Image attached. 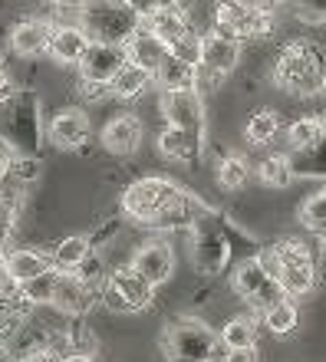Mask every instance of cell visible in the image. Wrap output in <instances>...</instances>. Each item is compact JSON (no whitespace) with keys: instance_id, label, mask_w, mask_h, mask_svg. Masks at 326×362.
<instances>
[{"instance_id":"18","label":"cell","mask_w":326,"mask_h":362,"mask_svg":"<svg viewBox=\"0 0 326 362\" xmlns=\"http://www.w3.org/2000/svg\"><path fill=\"white\" fill-rule=\"evenodd\" d=\"M50 37H53V23L47 20H20L17 27L10 30V47L17 57H40L50 49Z\"/></svg>"},{"instance_id":"29","label":"cell","mask_w":326,"mask_h":362,"mask_svg":"<svg viewBox=\"0 0 326 362\" xmlns=\"http://www.w3.org/2000/svg\"><path fill=\"white\" fill-rule=\"evenodd\" d=\"M300 224H303L313 238L326 240V188L313 191V194L303 201V208H300Z\"/></svg>"},{"instance_id":"14","label":"cell","mask_w":326,"mask_h":362,"mask_svg":"<svg viewBox=\"0 0 326 362\" xmlns=\"http://www.w3.org/2000/svg\"><path fill=\"white\" fill-rule=\"evenodd\" d=\"M89 135H93V125L83 109H59L50 119V142L57 148H83Z\"/></svg>"},{"instance_id":"22","label":"cell","mask_w":326,"mask_h":362,"mask_svg":"<svg viewBox=\"0 0 326 362\" xmlns=\"http://www.w3.org/2000/svg\"><path fill=\"white\" fill-rule=\"evenodd\" d=\"M228 254H231V247L221 234H214V230H208V228H198V238H194V264H198L202 274H218V270L228 264Z\"/></svg>"},{"instance_id":"15","label":"cell","mask_w":326,"mask_h":362,"mask_svg":"<svg viewBox=\"0 0 326 362\" xmlns=\"http://www.w3.org/2000/svg\"><path fill=\"white\" fill-rule=\"evenodd\" d=\"M125 57H129V63L149 69V73L155 76V73L162 69L165 59L172 57V47H168L162 37H155L149 27H139L132 33V40L125 43Z\"/></svg>"},{"instance_id":"16","label":"cell","mask_w":326,"mask_h":362,"mask_svg":"<svg viewBox=\"0 0 326 362\" xmlns=\"http://www.w3.org/2000/svg\"><path fill=\"white\" fill-rule=\"evenodd\" d=\"M93 300H96V290L89 284H83L76 274H69V270H59L57 276V290H53V303L59 313L66 316H83L93 306Z\"/></svg>"},{"instance_id":"45","label":"cell","mask_w":326,"mask_h":362,"mask_svg":"<svg viewBox=\"0 0 326 362\" xmlns=\"http://www.w3.org/2000/svg\"><path fill=\"white\" fill-rule=\"evenodd\" d=\"M10 93V76H7V69L0 66V95H7Z\"/></svg>"},{"instance_id":"49","label":"cell","mask_w":326,"mask_h":362,"mask_svg":"<svg viewBox=\"0 0 326 362\" xmlns=\"http://www.w3.org/2000/svg\"><path fill=\"white\" fill-rule=\"evenodd\" d=\"M323 93H326V69H323Z\"/></svg>"},{"instance_id":"24","label":"cell","mask_w":326,"mask_h":362,"mask_svg":"<svg viewBox=\"0 0 326 362\" xmlns=\"http://www.w3.org/2000/svg\"><path fill=\"white\" fill-rule=\"evenodd\" d=\"M152 83H155V76L149 73V69L135 66V63H125V66L112 76V83H109V95L129 103V99H139V95L152 86Z\"/></svg>"},{"instance_id":"41","label":"cell","mask_w":326,"mask_h":362,"mask_svg":"<svg viewBox=\"0 0 326 362\" xmlns=\"http://www.w3.org/2000/svg\"><path fill=\"white\" fill-rule=\"evenodd\" d=\"M83 95L86 99H103V95H109V83H89V79H83Z\"/></svg>"},{"instance_id":"28","label":"cell","mask_w":326,"mask_h":362,"mask_svg":"<svg viewBox=\"0 0 326 362\" xmlns=\"http://www.w3.org/2000/svg\"><path fill=\"white\" fill-rule=\"evenodd\" d=\"M297 323H300V310H297V303H293V296H280L277 303H270L267 310H264V326H267L270 333L287 336L297 329Z\"/></svg>"},{"instance_id":"26","label":"cell","mask_w":326,"mask_h":362,"mask_svg":"<svg viewBox=\"0 0 326 362\" xmlns=\"http://www.w3.org/2000/svg\"><path fill=\"white\" fill-rule=\"evenodd\" d=\"M277 132H280V115L274 112V109H254L248 125H244V139H248V145H254V148L270 145L277 139Z\"/></svg>"},{"instance_id":"36","label":"cell","mask_w":326,"mask_h":362,"mask_svg":"<svg viewBox=\"0 0 326 362\" xmlns=\"http://www.w3.org/2000/svg\"><path fill=\"white\" fill-rule=\"evenodd\" d=\"M63 359H66V356H59L53 346H37V349H30L20 362H63Z\"/></svg>"},{"instance_id":"17","label":"cell","mask_w":326,"mask_h":362,"mask_svg":"<svg viewBox=\"0 0 326 362\" xmlns=\"http://www.w3.org/2000/svg\"><path fill=\"white\" fill-rule=\"evenodd\" d=\"M89 33L76 23H59V27H53V37H50V57L57 59V63H63V66H79V59H83V53L89 49Z\"/></svg>"},{"instance_id":"46","label":"cell","mask_w":326,"mask_h":362,"mask_svg":"<svg viewBox=\"0 0 326 362\" xmlns=\"http://www.w3.org/2000/svg\"><path fill=\"white\" fill-rule=\"evenodd\" d=\"M63 362H93V356H86V353H69Z\"/></svg>"},{"instance_id":"9","label":"cell","mask_w":326,"mask_h":362,"mask_svg":"<svg viewBox=\"0 0 326 362\" xmlns=\"http://www.w3.org/2000/svg\"><path fill=\"white\" fill-rule=\"evenodd\" d=\"M240 59V43L238 40L224 37L218 30L211 33H202V57H198V76L208 79V83H218L228 73H234Z\"/></svg>"},{"instance_id":"20","label":"cell","mask_w":326,"mask_h":362,"mask_svg":"<svg viewBox=\"0 0 326 362\" xmlns=\"http://www.w3.org/2000/svg\"><path fill=\"white\" fill-rule=\"evenodd\" d=\"M4 257H7V267H10V274H13V280H17V286L30 284V280H37V276L50 274V270H57L53 260H50V254H40V250H33V247H13V250H7Z\"/></svg>"},{"instance_id":"32","label":"cell","mask_w":326,"mask_h":362,"mask_svg":"<svg viewBox=\"0 0 326 362\" xmlns=\"http://www.w3.org/2000/svg\"><path fill=\"white\" fill-rule=\"evenodd\" d=\"M257 175H260V181H264L267 188H287L290 181L297 178L293 168H290V162H287V155H267V158L260 162Z\"/></svg>"},{"instance_id":"30","label":"cell","mask_w":326,"mask_h":362,"mask_svg":"<svg viewBox=\"0 0 326 362\" xmlns=\"http://www.w3.org/2000/svg\"><path fill=\"white\" fill-rule=\"evenodd\" d=\"M218 185L224 191H240L250 181V165L240 158V155H224L218 162Z\"/></svg>"},{"instance_id":"44","label":"cell","mask_w":326,"mask_h":362,"mask_svg":"<svg viewBox=\"0 0 326 362\" xmlns=\"http://www.w3.org/2000/svg\"><path fill=\"white\" fill-rule=\"evenodd\" d=\"M155 4H158V10H188L192 0H155Z\"/></svg>"},{"instance_id":"39","label":"cell","mask_w":326,"mask_h":362,"mask_svg":"<svg viewBox=\"0 0 326 362\" xmlns=\"http://www.w3.org/2000/svg\"><path fill=\"white\" fill-rule=\"evenodd\" d=\"M50 4H53L57 10H63V13H76V17H79V10L89 7L93 0H50Z\"/></svg>"},{"instance_id":"19","label":"cell","mask_w":326,"mask_h":362,"mask_svg":"<svg viewBox=\"0 0 326 362\" xmlns=\"http://www.w3.org/2000/svg\"><path fill=\"white\" fill-rule=\"evenodd\" d=\"M204 148V132H192V129H178L168 125L158 135V152L172 162H198V155Z\"/></svg>"},{"instance_id":"42","label":"cell","mask_w":326,"mask_h":362,"mask_svg":"<svg viewBox=\"0 0 326 362\" xmlns=\"http://www.w3.org/2000/svg\"><path fill=\"white\" fill-rule=\"evenodd\" d=\"M10 172H13V152H10L7 145L0 142V181L7 178Z\"/></svg>"},{"instance_id":"23","label":"cell","mask_w":326,"mask_h":362,"mask_svg":"<svg viewBox=\"0 0 326 362\" xmlns=\"http://www.w3.org/2000/svg\"><path fill=\"white\" fill-rule=\"evenodd\" d=\"M287 162L297 178H326V135H320L307 148L287 152Z\"/></svg>"},{"instance_id":"43","label":"cell","mask_w":326,"mask_h":362,"mask_svg":"<svg viewBox=\"0 0 326 362\" xmlns=\"http://www.w3.org/2000/svg\"><path fill=\"white\" fill-rule=\"evenodd\" d=\"M244 4H250L254 10H264V13H277L280 0H244Z\"/></svg>"},{"instance_id":"48","label":"cell","mask_w":326,"mask_h":362,"mask_svg":"<svg viewBox=\"0 0 326 362\" xmlns=\"http://www.w3.org/2000/svg\"><path fill=\"white\" fill-rule=\"evenodd\" d=\"M320 129H323V135H326V112L320 115Z\"/></svg>"},{"instance_id":"8","label":"cell","mask_w":326,"mask_h":362,"mask_svg":"<svg viewBox=\"0 0 326 362\" xmlns=\"http://www.w3.org/2000/svg\"><path fill=\"white\" fill-rule=\"evenodd\" d=\"M257 257H260V264L267 267V274L284 286V293L287 296H307V293H313V286L320 284L317 264L287 257V254H280L274 244H270L267 250H260Z\"/></svg>"},{"instance_id":"11","label":"cell","mask_w":326,"mask_h":362,"mask_svg":"<svg viewBox=\"0 0 326 362\" xmlns=\"http://www.w3.org/2000/svg\"><path fill=\"white\" fill-rule=\"evenodd\" d=\"M129 264H132V267L139 270L149 284L162 286L165 280H172V274H175V250H172L168 240L152 238V240H145L142 247L135 250Z\"/></svg>"},{"instance_id":"12","label":"cell","mask_w":326,"mask_h":362,"mask_svg":"<svg viewBox=\"0 0 326 362\" xmlns=\"http://www.w3.org/2000/svg\"><path fill=\"white\" fill-rule=\"evenodd\" d=\"M142 139H145V125H142V119L132 112L112 115L106 122V129H103V135H99L103 148H106L109 155H115V158L135 155V148L142 145Z\"/></svg>"},{"instance_id":"34","label":"cell","mask_w":326,"mask_h":362,"mask_svg":"<svg viewBox=\"0 0 326 362\" xmlns=\"http://www.w3.org/2000/svg\"><path fill=\"white\" fill-rule=\"evenodd\" d=\"M73 274H76L79 280H83V284H89V286H93V290H96V286H99V290H103V284H106V276H109L106 270H103V260H99V257H93V254H89V257L83 260V264H79V267L73 270Z\"/></svg>"},{"instance_id":"6","label":"cell","mask_w":326,"mask_h":362,"mask_svg":"<svg viewBox=\"0 0 326 362\" xmlns=\"http://www.w3.org/2000/svg\"><path fill=\"white\" fill-rule=\"evenodd\" d=\"M214 30L231 40H238V43L270 37L274 33V13L254 10L244 0H218V7H214Z\"/></svg>"},{"instance_id":"1","label":"cell","mask_w":326,"mask_h":362,"mask_svg":"<svg viewBox=\"0 0 326 362\" xmlns=\"http://www.w3.org/2000/svg\"><path fill=\"white\" fill-rule=\"evenodd\" d=\"M122 214L135 224L155 230H182L202 221L198 198L182 191L168 178H139L122 191Z\"/></svg>"},{"instance_id":"40","label":"cell","mask_w":326,"mask_h":362,"mask_svg":"<svg viewBox=\"0 0 326 362\" xmlns=\"http://www.w3.org/2000/svg\"><path fill=\"white\" fill-rule=\"evenodd\" d=\"M13 172L20 178H37V162L33 158H13Z\"/></svg>"},{"instance_id":"4","label":"cell","mask_w":326,"mask_h":362,"mask_svg":"<svg viewBox=\"0 0 326 362\" xmlns=\"http://www.w3.org/2000/svg\"><path fill=\"white\" fill-rule=\"evenodd\" d=\"M79 27L89 33L96 43H115L125 47L132 33L142 27V17L132 7H125L122 0H93L89 7L79 10Z\"/></svg>"},{"instance_id":"47","label":"cell","mask_w":326,"mask_h":362,"mask_svg":"<svg viewBox=\"0 0 326 362\" xmlns=\"http://www.w3.org/2000/svg\"><path fill=\"white\" fill-rule=\"evenodd\" d=\"M0 362H10V349H7V343H4V336H0Z\"/></svg>"},{"instance_id":"2","label":"cell","mask_w":326,"mask_h":362,"mask_svg":"<svg viewBox=\"0 0 326 362\" xmlns=\"http://www.w3.org/2000/svg\"><path fill=\"white\" fill-rule=\"evenodd\" d=\"M323 49L310 40H293L280 49L277 63H274V86L293 95H317L323 93Z\"/></svg>"},{"instance_id":"21","label":"cell","mask_w":326,"mask_h":362,"mask_svg":"<svg viewBox=\"0 0 326 362\" xmlns=\"http://www.w3.org/2000/svg\"><path fill=\"white\" fill-rule=\"evenodd\" d=\"M202 83L198 76V63L192 59H182V57H168L162 63V69L155 73V86L162 89V93H178V89H194Z\"/></svg>"},{"instance_id":"37","label":"cell","mask_w":326,"mask_h":362,"mask_svg":"<svg viewBox=\"0 0 326 362\" xmlns=\"http://www.w3.org/2000/svg\"><path fill=\"white\" fill-rule=\"evenodd\" d=\"M10 290H17V280H13V274H10V267H7V257L0 254V296L10 293Z\"/></svg>"},{"instance_id":"35","label":"cell","mask_w":326,"mask_h":362,"mask_svg":"<svg viewBox=\"0 0 326 362\" xmlns=\"http://www.w3.org/2000/svg\"><path fill=\"white\" fill-rule=\"evenodd\" d=\"M293 10L307 23H326V0H293Z\"/></svg>"},{"instance_id":"33","label":"cell","mask_w":326,"mask_h":362,"mask_svg":"<svg viewBox=\"0 0 326 362\" xmlns=\"http://www.w3.org/2000/svg\"><path fill=\"white\" fill-rule=\"evenodd\" d=\"M57 276L59 270H50V274L37 276V280H30V284H23L20 290H23V296H27L30 303H53V290H57Z\"/></svg>"},{"instance_id":"10","label":"cell","mask_w":326,"mask_h":362,"mask_svg":"<svg viewBox=\"0 0 326 362\" xmlns=\"http://www.w3.org/2000/svg\"><path fill=\"white\" fill-rule=\"evenodd\" d=\"M129 63L125 57V47H115V43H89V49L79 59V79H89V83H112V76Z\"/></svg>"},{"instance_id":"25","label":"cell","mask_w":326,"mask_h":362,"mask_svg":"<svg viewBox=\"0 0 326 362\" xmlns=\"http://www.w3.org/2000/svg\"><path fill=\"white\" fill-rule=\"evenodd\" d=\"M93 254V244H89V238H83V234H69V238H63L53 247V254H50V260H53V267L57 270H73L83 264V260Z\"/></svg>"},{"instance_id":"7","label":"cell","mask_w":326,"mask_h":362,"mask_svg":"<svg viewBox=\"0 0 326 362\" xmlns=\"http://www.w3.org/2000/svg\"><path fill=\"white\" fill-rule=\"evenodd\" d=\"M231 286H234V293H238L244 303H250L254 310H260V313H264L270 303H277L280 296H287L284 286L260 264V257L240 260L238 267H234V276H231Z\"/></svg>"},{"instance_id":"31","label":"cell","mask_w":326,"mask_h":362,"mask_svg":"<svg viewBox=\"0 0 326 362\" xmlns=\"http://www.w3.org/2000/svg\"><path fill=\"white\" fill-rule=\"evenodd\" d=\"M323 129H320V115H303V119H293L287 125V148L297 152V148H307L310 142H317Z\"/></svg>"},{"instance_id":"38","label":"cell","mask_w":326,"mask_h":362,"mask_svg":"<svg viewBox=\"0 0 326 362\" xmlns=\"http://www.w3.org/2000/svg\"><path fill=\"white\" fill-rule=\"evenodd\" d=\"M218 362H257V353L254 349H224Z\"/></svg>"},{"instance_id":"5","label":"cell","mask_w":326,"mask_h":362,"mask_svg":"<svg viewBox=\"0 0 326 362\" xmlns=\"http://www.w3.org/2000/svg\"><path fill=\"white\" fill-rule=\"evenodd\" d=\"M99 300H103V306L112 310V313H139L145 306H152L155 284H149V280L129 264V267H119L106 276Z\"/></svg>"},{"instance_id":"3","label":"cell","mask_w":326,"mask_h":362,"mask_svg":"<svg viewBox=\"0 0 326 362\" xmlns=\"http://www.w3.org/2000/svg\"><path fill=\"white\" fill-rule=\"evenodd\" d=\"M221 336L198 316H178L165 326L162 353L168 362H218Z\"/></svg>"},{"instance_id":"27","label":"cell","mask_w":326,"mask_h":362,"mask_svg":"<svg viewBox=\"0 0 326 362\" xmlns=\"http://www.w3.org/2000/svg\"><path fill=\"white\" fill-rule=\"evenodd\" d=\"M218 336H221V346H224V349H254L260 329L250 316H231Z\"/></svg>"},{"instance_id":"13","label":"cell","mask_w":326,"mask_h":362,"mask_svg":"<svg viewBox=\"0 0 326 362\" xmlns=\"http://www.w3.org/2000/svg\"><path fill=\"white\" fill-rule=\"evenodd\" d=\"M162 112L168 125L204 132V103L198 89H178V93H162Z\"/></svg>"}]
</instances>
